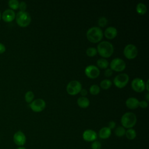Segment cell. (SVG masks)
Instances as JSON below:
<instances>
[{"label":"cell","instance_id":"7402d4cb","mask_svg":"<svg viewBox=\"0 0 149 149\" xmlns=\"http://www.w3.org/2000/svg\"><path fill=\"white\" fill-rule=\"evenodd\" d=\"M125 132H126L125 128L123 127V126H120L117 127L115 130V135L119 137H122L124 135H125Z\"/></svg>","mask_w":149,"mask_h":149},{"label":"cell","instance_id":"44dd1931","mask_svg":"<svg viewBox=\"0 0 149 149\" xmlns=\"http://www.w3.org/2000/svg\"><path fill=\"white\" fill-rule=\"evenodd\" d=\"M108 64L109 63L108 61L104 58H100L97 61V65H98V66L102 69L107 68L108 66Z\"/></svg>","mask_w":149,"mask_h":149},{"label":"cell","instance_id":"7a4b0ae2","mask_svg":"<svg viewBox=\"0 0 149 149\" xmlns=\"http://www.w3.org/2000/svg\"><path fill=\"white\" fill-rule=\"evenodd\" d=\"M87 39L91 42H97L101 40L103 37L102 30L101 28L97 26L90 27L86 33Z\"/></svg>","mask_w":149,"mask_h":149},{"label":"cell","instance_id":"8d00e7d4","mask_svg":"<svg viewBox=\"0 0 149 149\" xmlns=\"http://www.w3.org/2000/svg\"><path fill=\"white\" fill-rule=\"evenodd\" d=\"M16 149H26L25 147H22V146H21V147H17V148H16Z\"/></svg>","mask_w":149,"mask_h":149},{"label":"cell","instance_id":"83f0119b","mask_svg":"<svg viewBox=\"0 0 149 149\" xmlns=\"http://www.w3.org/2000/svg\"><path fill=\"white\" fill-rule=\"evenodd\" d=\"M108 20L105 17H100L98 20V24L101 27H104L107 24Z\"/></svg>","mask_w":149,"mask_h":149},{"label":"cell","instance_id":"4fadbf2b","mask_svg":"<svg viewBox=\"0 0 149 149\" xmlns=\"http://www.w3.org/2000/svg\"><path fill=\"white\" fill-rule=\"evenodd\" d=\"M97 138V133L91 129H87L83 133V139L86 141H94Z\"/></svg>","mask_w":149,"mask_h":149},{"label":"cell","instance_id":"2e32d148","mask_svg":"<svg viewBox=\"0 0 149 149\" xmlns=\"http://www.w3.org/2000/svg\"><path fill=\"white\" fill-rule=\"evenodd\" d=\"M139 101L135 97H129L126 101V105L130 109H136L139 107Z\"/></svg>","mask_w":149,"mask_h":149},{"label":"cell","instance_id":"1f68e13d","mask_svg":"<svg viewBox=\"0 0 149 149\" xmlns=\"http://www.w3.org/2000/svg\"><path fill=\"white\" fill-rule=\"evenodd\" d=\"M116 126V123L114 122V121H110L109 123H108V127L111 130V129H113Z\"/></svg>","mask_w":149,"mask_h":149},{"label":"cell","instance_id":"cb8c5ba5","mask_svg":"<svg viewBox=\"0 0 149 149\" xmlns=\"http://www.w3.org/2000/svg\"><path fill=\"white\" fill-rule=\"evenodd\" d=\"M19 2L17 0H10L8 2V5L12 10H16L19 8Z\"/></svg>","mask_w":149,"mask_h":149},{"label":"cell","instance_id":"f35d334b","mask_svg":"<svg viewBox=\"0 0 149 149\" xmlns=\"http://www.w3.org/2000/svg\"><path fill=\"white\" fill-rule=\"evenodd\" d=\"M1 16H2V15H1V12H0V20H1Z\"/></svg>","mask_w":149,"mask_h":149},{"label":"cell","instance_id":"836d02e7","mask_svg":"<svg viewBox=\"0 0 149 149\" xmlns=\"http://www.w3.org/2000/svg\"><path fill=\"white\" fill-rule=\"evenodd\" d=\"M5 50H6L5 46L3 44L0 43V54H3V52H5Z\"/></svg>","mask_w":149,"mask_h":149},{"label":"cell","instance_id":"5b68a950","mask_svg":"<svg viewBox=\"0 0 149 149\" xmlns=\"http://www.w3.org/2000/svg\"><path fill=\"white\" fill-rule=\"evenodd\" d=\"M81 90V84L77 80L70 81L66 86V91L70 95H76Z\"/></svg>","mask_w":149,"mask_h":149},{"label":"cell","instance_id":"d6986e66","mask_svg":"<svg viewBox=\"0 0 149 149\" xmlns=\"http://www.w3.org/2000/svg\"><path fill=\"white\" fill-rule=\"evenodd\" d=\"M136 11L140 15H144L147 12V6L146 5L142 3V2H139L137 3L136 6Z\"/></svg>","mask_w":149,"mask_h":149},{"label":"cell","instance_id":"6da1fadb","mask_svg":"<svg viewBox=\"0 0 149 149\" xmlns=\"http://www.w3.org/2000/svg\"><path fill=\"white\" fill-rule=\"evenodd\" d=\"M97 50L101 56L108 58L111 56L113 52V47L110 42L103 41L98 44Z\"/></svg>","mask_w":149,"mask_h":149},{"label":"cell","instance_id":"52a82bcc","mask_svg":"<svg viewBox=\"0 0 149 149\" xmlns=\"http://www.w3.org/2000/svg\"><path fill=\"white\" fill-rule=\"evenodd\" d=\"M129 76L126 73H120L118 74L113 79L114 84L118 88L125 87L129 81Z\"/></svg>","mask_w":149,"mask_h":149},{"label":"cell","instance_id":"f1b7e54d","mask_svg":"<svg viewBox=\"0 0 149 149\" xmlns=\"http://www.w3.org/2000/svg\"><path fill=\"white\" fill-rule=\"evenodd\" d=\"M91 149H101V144L98 141H94L91 144Z\"/></svg>","mask_w":149,"mask_h":149},{"label":"cell","instance_id":"e575fe53","mask_svg":"<svg viewBox=\"0 0 149 149\" xmlns=\"http://www.w3.org/2000/svg\"><path fill=\"white\" fill-rule=\"evenodd\" d=\"M80 93L81 95L83 97H85V95H86L87 94V91L86 89H84V88H83V89L81 88Z\"/></svg>","mask_w":149,"mask_h":149},{"label":"cell","instance_id":"8992f818","mask_svg":"<svg viewBox=\"0 0 149 149\" xmlns=\"http://www.w3.org/2000/svg\"><path fill=\"white\" fill-rule=\"evenodd\" d=\"M109 65L112 70H113L116 72H121L123 70L126 68L125 62L122 59L119 58L113 59Z\"/></svg>","mask_w":149,"mask_h":149},{"label":"cell","instance_id":"74e56055","mask_svg":"<svg viewBox=\"0 0 149 149\" xmlns=\"http://www.w3.org/2000/svg\"><path fill=\"white\" fill-rule=\"evenodd\" d=\"M148 97H149V94L148 93H147V94H146V99H147V101H148V100H149V98H148Z\"/></svg>","mask_w":149,"mask_h":149},{"label":"cell","instance_id":"8fae6325","mask_svg":"<svg viewBox=\"0 0 149 149\" xmlns=\"http://www.w3.org/2000/svg\"><path fill=\"white\" fill-rule=\"evenodd\" d=\"M131 85L132 88L137 92H142L146 88L144 81L142 79L139 77H136L133 79Z\"/></svg>","mask_w":149,"mask_h":149},{"label":"cell","instance_id":"4dcf8cb0","mask_svg":"<svg viewBox=\"0 0 149 149\" xmlns=\"http://www.w3.org/2000/svg\"><path fill=\"white\" fill-rule=\"evenodd\" d=\"M139 106H140L142 108H146L148 107V102L145 100H142L139 101Z\"/></svg>","mask_w":149,"mask_h":149},{"label":"cell","instance_id":"4316f807","mask_svg":"<svg viewBox=\"0 0 149 149\" xmlns=\"http://www.w3.org/2000/svg\"><path fill=\"white\" fill-rule=\"evenodd\" d=\"M97 53V50L94 47H89L86 50V54L88 56L92 57L95 56Z\"/></svg>","mask_w":149,"mask_h":149},{"label":"cell","instance_id":"7c38bea8","mask_svg":"<svg viewBox=\"0 0 149 149\" xmlns=\"http://www.w3.org/2000/svg\"><path fill=\"white\" fill-rule=\"evenodd\" d=\"M13 141L18 146H23L26 141V137L24 133L20 130L16 132L13 135Z\"/></svg>","mask_w":149,"mask_h":149},{"label":"cell","instance_id":"484cf974","mask_svg":"<svg viewBox=\"0 0 149 149\" xmlns=\"http://www.w3.org/2000/svg\"><path fill=\"white\" fill-rule=\"evenodd\" d=\"M34 97V93L31 91H28L27 92H26V93L25 94V95H24L25 100L28 103L31 102L33 101Z\"/></svg>","mask_w":149,"mask_h":149},{"label":"cell","instance_id":"f546056e","mask_svg":"<svg viewBox=\"0 0 149 149\" xmlns=\"http://www.w3.org/2000/svg\"><path fill=\"white\" fill-rule=\"evenodd\" d=\"M26 8H27V5H26V3L25 2L22 1V2H19V8L20 9V11L24 12L26 9Z\"/></svg>","mask_w":149,"mask_h":149},{"label":"cell","instance_id":"ac0fdd59","mask_svg":"<svg viewBox=\"0 0 149 149\" xmlns=\"http://www.w3.org/2000/svg\"><path fill=\"white\" fill-rule=\"evenodd\" d=\"M77 103L78 105L83 108H87L90 104L89 100L86 97H80L77 100Z\"/></svg>","mask_w":149,"mask_h":149},{"label":"cell","instance_id":"603a6c76","mask_svg":"<svg viewBox=\"0 0 149 149\" xmlns=\"http://www.w3.org/2000/svg\"><path fill=\"white\" fill-rule=\"evenodd\" d=\"M112 85V81L109 79H104L100 83V86L104 90L108 89Z\"/></svg>","mask_w":149,"mask_h":149},{"label":"cell","instance_id":"30bf717a","mask_svg":"<svg viewBox=\"0 0 149 149\" xmlns=\"http://www.w3.org/2000/svg\"><path fill=\"white\" fill-rule=\"evenodd\" d=\"M85 74L87 77L91 79H95L100 75V70L95 65H90L87 66L84 70Z\"/></svg>","mask_w":149,"mask_h":149},{"label":"cell","instance_id":"d4e9b609","mask_svg":"<svg viewBox=\"0 0 149 149\" xmlns=\"http://www.w3.org/2000/svg\"><path fill=\"white\" fill-rule=\"evenodd\" d=\"M89 91L92 95H97L100 93V88L97 84H93L90 86Z\"/></svg>","mask_w":149,"mask_h":149},{"label":"cell","instance_id":"e0dca14e","mask_svg":"<svg viewBox=\"0 0 149 149\" xmlns=\"http://www.w3.org/2000/svg\"><path fill=\"white\" fill-rule=\"evenodd\" d=\"M111 134V130L108 127H102L98 133L99 137L102 139H107L110 137Z\"/></svg>","mask_w":149,"mask_h":149},{"label":"cell","instance_id":"d590c367","mask_svg":"<svg viewBox=\"0 0 149 149\" xmlns=\"http://www.w3.org/2000/svg\"><path fill=\"white\" fill-rule=\"evenodd\" d=\"M145 86H146V89L148 91H149V88H148V80H147L146 83H145Z\"/></svg>","mask_w":149,"mask_h":149},{"label":"cell","instance_id":"ba28073f","mask_svg":"<svg viewBox=\"0 0 149 149\" xmlns=\"http://www.w3.org/2000/svg\"><path fill=\"white\" fill-rule=\"evenodd\" d=\"M137 48L134 44H129L126 45L123 49V54L127 59H133L137 55Z\"/></svg>","mask_w":149,"mask_h":149},{"label":"cell","instance_id":"ffe728a7","mask_svg":"<svg viewBox=\"0 0 149 149\" xmlns=\"http://www.w3.org/2000/svg\"><path fill=\"white\" fill-rule=\"evenodd\" d=\"M126 137L129 139V140H133L136 137V132L134 129L130 128L128 129L127 130H126L125 132Z\"/></svg>","mask_w":149,"mask_h":149},{"label":"cell","instance_id":"9c48e42d","mask_svg":"<svg viewBox=\"0 0 149 149\" xmlns=\"http://www.w3.org/2000/svg\"><path fill=\"white\" fill-rule=\"evenodd\" d=\"M45 105L46 104L45 101L41 98L36 99L30 104V108L36 112L42 111L45 108Z\"/></svg>","mask_w":149,"mask_h":149},{"label":"cell","instance_id":"5bb4252c","mask_svg":"<svg viewBox=\"0 0 149 149\" xmlns=\"http://www.w3.org/2000/svg\"><path fill=\"white\" fill-rule=\"evenodd\" d=\"M16 17V14L14 10L8 9H6L2 13L1 16V18L5 22H10L13 21Z\"/></svg>","mask_w":149,"mask_h":149},{"label":"cell","instance_id":"9a60e30c","mask_svg":"<svg viewBox=\"0 0 149 149\" xmlns=\"http://www.w3.org/2000/svg\"><path fill=\"white\" fill-rule=\"evenodd\" d=\"M117 33L118 31L113 26H109L107 27L104 31V34L105 37L109 39H112L115 38L116 36Z\"/></svg>","mask_w":149,"mask_h":149},{"label":"cell","instance_id":"277c9868","mask_svg":"<svg viewBox=\"0 0 149 149\" xmlns=\"http://www.w3.org/2000/svg\"><path fill=\"white\" fill-rule=\"evenodd\" d=\"M16 21L17 24L20 27H26L31 22V16L27 12L19 11L16 15Z\"/></svg>","mask_w":149,"mask_h":149},{"label":"cell","instance_id":"3957f363","mask_svg":"<svg viewBox=\"0 0 149 149\" xmlns=\"http://www.w3.org/2000/svg\"><path fill=\"white\" fill-rule=\"evenodd\" d=\"M120 122L122 125L125 128H132L136 123L137 118L136 115L130 112L125 113L121 117Z\"/></svg>","mask_w":149,"mask_h":149},{"label":"cell","instance_id":"d6a6232c","mask_svg":"<svg viewBox=\"0 0 149 149\" xmlns=\"http://www.w3.org/2000/svg\"><path fill=\"white\" fill-rule=\"evenodd\" d=\"M104 74L106 76H110L112 75V70L111 69H107L105 70V72H104Z\"/></svg>","mask_w":149,"mask_h":149}]
</instances>
